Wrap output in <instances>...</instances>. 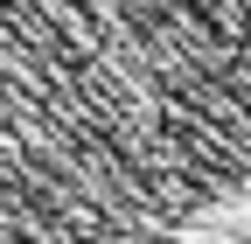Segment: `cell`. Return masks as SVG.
<instances>
[{"label": "cell", "instance_id": "6da1fadb", "mask_svg": "<svg viewBox=\"0 0 251 244\" xmlns=\"http://www.w3.org/2000/svg\"><path fill=\"white\" fill-rule=\"evenodd\" d=\"M251 189V0H0V244H140Z\"/></svg>", "mask_w": 251, "mask_h": 244}]
</instances>
